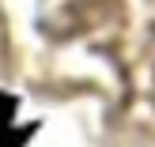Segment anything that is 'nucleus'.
<instances>
[{"mask_svg":"<svg viewBox=\"0 0 155 147\" xmlns=\"http://www.w3.org/2000/svg\"><path fill=\"white\" fill-rule=\"evenodd\" d=\"M15 98L0 94V147H27V140L38 132V125H23L15 128Z\"/></svg>","mask_w":155,"mask_h":147,"instance_id":"1","label":"nucleus"}]
</instances>
